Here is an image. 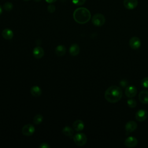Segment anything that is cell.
<instances>
[{
  "mask_svg": "<svg viewBox=\"0 0 148 148\" xmlns=\"http://www.w3.org/2000/svg\"><path fill=\"white\" fill-rule=\"evenodd\" d=\"M123 95L121 88L117 86H112L108 87L105 92V98L110 103L119 102Z\"/></svg>",
  "mask_w": 148,
  "mask_h": 148,
  "instance_id": "1",
  "label": "cell"
},
{
  "mask_svg": "<svg viewBox=\"0 0 148 148\" xmlns=\"http://www.w3.org/2000/svg\"><path fill=\"white\" fill-rule=\"evenodd\" d=\"M73 17L75 21L80 24L87 23L91 18V13L86 8H79L75 10Z\"/></svg>",
  "mask_w": 148,
  "mask_h": 148,
  "instance_id": "2",
  "label": "cell"
},
{
  "mask_svg": "<svg viewBox=\"0 0 148 148\" xmlns=\"http://www.w3.org/2000/svg\"><path fill=\"white\" fill-rule=\"evenodd\" d=\"M73 139L75 143L79 146L84 145L87 140L86 135L83 133H77L75 134L73 137Z\"/></svg>",
  "mask_w": 148,
  "mask_h": 148,
  "instance_id": "3",
  "label": "cell"
},
{
  "mask_svg": "<svg viewBox=\"0 0 148 148\" xmlns=\"http://www.w3.org/2000/svg\"><path fill=\"white\" fill-rule=\"evenodd\" d=\"M105 16L101 13H97L94 14L92 18V24L97 27H101L105 23Z\"/></svg>",
  "mask_w": 148,
  "mask_h": 148,
  "instance_id": "4",
  "label": "cell"
},
{
  "mask_svg": "<svg viewBox=\"0 0 148 148\" xmlns=\"http://www.w3.org/2000/svg\"><path fill=\"white\" fill-rule=\"evenodd\" d=\"M35 127L32 124H28L23 126L21 130V132L24 135L29 136L32 135L35 132Z\"/></svg>",
  "mask_w": 148,
  "mask_h": 148,
  "instance_id": "5",
  "label": "cell"
},
{
  "mask_svg": "<svg viewBox=\"0 0 148 148\" xmlns=\"http://www.w3.org/2000/svg\"><path fill=\"white\" fill-rule=\"evenodd\" d=\"M141 42L139 38L136 36L132 37L129 40V45L130 47L134 50H136L139 49L140 46Z\"/></svg>",
  "mask_w": 148,
  "mask_h": 148,
  "instance_id": "6",
  "label": "cell"
},
{
  "mask_svg": "<svg viewBox=\"0 0 148 148\" xmlns=\"http://www.w3.org/2000/svg\"><path fill=\"white\" fill-rule=\"evenodd\" d=\"M137 93V89L134 86H129L125 88V94L128 98L134 97Z\"/></svg>",
  "mask_w": 148,
  "mask_h": 148,
  "instance_id": "7",
  "label": "cell"
},
{
  "mask_svg": "<svg viewBox=\"0 0 148 148\" xmlns=\"http://www.w3.org/2000/svg\"><path fill=\"white\" fill-rule=\"evenodd\" d=\"M147 117V112L146 110L140 109L135 114V118L139 121H143Z\"/></svg>",
  "mask_w": 148,
  "mask_h": 148,
  "instance_id": "8",
  "label": "cell"
},
{
  "mask_svg": "<svg viewBox=\"0 0 148 148\" xmlns=\"http://www.w3.org/2000/svg\"><path fill=\"white\" fill-rule=\"evenodd\" d=\"M123 3L126 9L132 10L137 6L138 2V0H124Z\"/></svg>",
  "mask_w": 148,
  "mask_h": 148,
  "instance_id": "9",
  "label": "cell"
},
{
  "mask_svg": "<svg viewBox=\"0 0 148 148\" xmlns=\"http://www.w3.org/2000/svg\"><path fill=\"white\" fill-rule=\"evenodd\" d=\"M138 144V140L134 136L128 137L124 141V145L128 147H134Z\"/></svg>",
  "mask_w": 148,
  "mask_h": 148,
  "instance_id": "10",
  "label": "cell"
},
{
  "mask_svg": "<svg viewBox=\"0 0 148 148\" xmlns=\"http://www.w3.org/2000/svg\"><path fill=\"white\" fill-rule=\"evenodd\" d=\"M137 128V124L134 121H128L125 125V129L127 133H130L134 132Z\"/></svg>",
  "mask_w": 148,
  "mask_h": 148,
  "instance_id": "11",
  "label": "cell"
},
{
  "mask_svg": "<svg viewBox=\"0 0 148 148\" xmlns=\"http://www.w3.org/2000/svg\"><path fill=\"white\" fill-rule=\"evenodd\" d=\"M33 56L37 59L41 58L44 56V50L40 46H36L33 49Z\"/></svg>",
  "mask_w": 148,
  "mask_h": 148,
  "instance_id": "12",
  "label": "cell"
},
{
  "mask_svg": "<svg viewBox=\"0 0 148 148\" xmlns=\"http://www.w3.org/2000/svg\"><path fill=\"white\" fill-rule=\"evenodd\" d=\"M139 100L144 104L148 103V91L142 90L139 94Z\"/></svg>",
  "mask_w": 148,
  "mask_h": 148,
  "instance_id": "13",
  "label": "cell"
},
{
  "mask_svg": "<svg viewBox=\"0 0 148 148\" xmlns=\"http://www.w3.org/2000/svg\"><path fill=\"white\" fill-rule=\"evenodd\" d=\"M73 128L76 131H81L84 128V124L82 120H76L73 123Z\"/></svg>",
  "mask_w": 148,
  "mask_h": 148,
  "instance_id": "14",
  "label": "cell"
},
{
  "mask_svg": "<svg viewBox=\"0 0 148 148\" xmlns=\"http://www.w3.org/2000/svg\"><path fill=\"white\" fill-rule=\"evenodd\" d=\"M69 51L71 56H76L80 52V47L77 44L73 43L70 46Z\"/></svg>",
  "mask_w": 148,
  "mask_h": 148,
  "instance_id": "15",
  "label": "cell"
},
{
  "mask_svg": "<svg viewBox=\"0 0 148 148\" xmlns=\"http://www.w3.org/2000/svg\"><path fill=\"white\" fill-rule=\"evenodd\" d=\"M2 37L7 40H10L13 37V31L9 28H5L2 32Z\"/></svg>",
  "mask_w": 148,
  "mask_h": 148,
  "instance_id": "16",
  "label": "cell"
},
{
  "mask_svg": "<svg viewBox=\"0 0 148 148\" xmlns=\"http://www.w3.org/2000/svg\"><path fill=\"white\" fill-rule=\"evenodd\" d=\"M30 92L31 95L35 97H38L42 94V90L38 86H34L30 89Z\"/></svg>",
  "mask_w": 148,
  "mask_h": 148,
  "instance_id": "17",
  "label": "cell"
},
{
  "mask_svg": "<svg viewBox=\"0 0 148 148\" xmlns=\"http://www.w3.org/2000/svg\"><path fill=\"white\" fill-rule=\"evenodd\" d=\"M55 53L58 56H63L66 53V47L65 46L60 45H58L55 49Z\"/></svg>",
  "mask_w": 148,
  "mask_h": 148,
  "instance_id": "18",
  "label": "cell"
},
{
  "mask_svg": "<svg viewBox=\"0 0 148 148\" xmlns=\"http://www.w3.org/2000/svg\"><path fill=\"white\" fill-rule=\"evenodd\" d=\"M62 134L68 137H72L73 135V130L72 128L68 126H65L62 130Z\"/></svg>",
  "mask_w": 148,
  "mask_h": 148,
  "instance_id": "19",
  "label": "cell"
},
{
  "mask_svg": "<svg viewBox=\"0 0 148 148\" xmlns=\"http://www.w3.org/2000/svg\"><path fill=\"white\" fill-rule=\"evenodd\" d=\"M43 119V116L42 114H37L34 117V120H33L34 124H35V125L39 124H40L42 122Z\"/></svg>",
  "mask_w": 148,
  "mask_h": 148,
  "instance_id": "20",
  "label": "cell"
},
{
  "mask_svg": "<svg viewBox=\"0 0 148 148\" xmlns=\"http://www.w3.org/2000/svg\"><path fill=\"white\" fill-rule=\"evenodd\" d=\"M13 8V5L10 2H5L3 6V8L4 9V10H5L7 12H10V10H12Z\"/></svg>",
  "mask_w": 148,
  "mask_h": 148,
  "instance_id": "21",
  "label": "cell"
},
{
  "mask_svg": "<svg viewBox=\"0 0 148 148\" xmlns=\"http://www.w3.org/2000/svg\"><path fill=\"white\" fill-rule=\"evenodd\" d=\"M127 105L130 108H134L136 106L137 103H136V100H135L134 99H130L127 101Z\"/></svg>",
  "mask_w": 148,
  "mask_h": 148,
  "instance_id": "22",
  "label": "cell"
},
{
  "mask_svg": "<svg viewBox=\"0 0 148 148\" xmlns=\"http://www.w3.org/2000/svg\"><path fill=\"white\" fill-rule=\"evenodd\" d=\"M141 85L143 87L145 88H148V77H144L141 80Z\"/></svg>",
  "mask_w": 148,
  "mask_h": 148,
  "instance_id": "23",
  "label": "cell"
},
{
  "mask_svg": "<svg viewBox=\"0 0 148 148\" xmlns=\"http://www.w3.org/2000/svg\"><path fill=\"white\" fill-rule=\"evenodd\" d=\"M128 84V81L126 79H122L120 81L119 84L122 88H126Z\"/></svg>",
  "mask_w": 148,
  "mask_h": 148,
  "instance_id": "24",
  "label": "cell"
},
{
  "mask_svg": "<svg viewBox=\"0 0 148 148\" xmlns=\"http://www.w3.org/2000/svg\"><path fill=\"white\" fill-rule=\"evenodd\" d=\"M86 0H72V2L76 5L80 6L83 5L86 2Z\"/></svg>",
  "mask_w": 148,
  "mask_h": 148,
  "instance_id": "25",
  "label": "cell"
},
{
  "mask_svg": "<svg viewBox=\"0 0 148 148\" xmlns=\"http://www.w3.org/2000/svg\"><path fill=\"white\" fill-rule=\"evenodd\" d=\"M47 10L50 13H53L55 12L56 10V7L54 5L50 3V5H49L48 6H47Z\"/></svg>",
  "mask_w": 148,
  "mask_h": 148,
  "instance_id": "26",
  "label": "cell"
},
{
  "mask_svg": "<svg viewBox=\"0 0 148 148\" xmlns=\"http://www.w3.org/2000/svg\"><path fill=\"white\" fill-rule=\"evenodd\" d=\"M39 147H40V148H50V146L47 143L44 142V143H41V144L39 146Z\"/></svg>",
  "mask_w": 148,
  "mask_h": 148,
  "instance_id": "27",
  "label": "cell"
},
{
  "mask_svg": "<svg viewBox=\"0 0 148 148\" xmlns=\"http://www.w3.org/2000/svg\"><path fill=\"white\" fill-rule=\"evenodd\" d=\"M45 1L46 2H47L49 3H52L56 2L57 0H45Z\"/></svg>",
  "mask_w": 148,
  "mask_h": 148,
  "instance_id": "28",
  "label": "cell"
},
{
  "mask_svg": "<svg viewBox=\"0 0 148 148\" xmlns=\"http://www.w3.org/2000/svg\"><path fill=\"white\" fill-rule=\"evenodd\" d=\"M2 6L0 5V15L2 14Z\"/></svg>",
  "mask_w": 148,
  "mask_h": 148,
  "instance_id": "29",
  "label": "cell"
},
{
  "mask_svg": "<svg viewBox=\"0 0 148 148\" xmlns=\"http://www.w3.org/2000/svg\"><path fill=\"white\" fill-rule=\"evenodd\" d=\"M35 2H40V1H41V0H34Z\"/></svg>",
  "mask_w": 148,
  "mask_h": 148,
  "instance_id": "30",
  "label": "cell"
},
{
  "mask_svg": "<svg viewBox=\"0 0 148 148\" xmlns=\"http://www.w3.org/2000/svg\"><path fill=\"white\" fill-rule=\"evenodd\" d=\"M23 1H29V0H23Z\"/></svg>",
  "mask_w": 148,
  "mask_h": 148,
  "instance_id": "31",
  "label": "cell"
}]
</instances>
